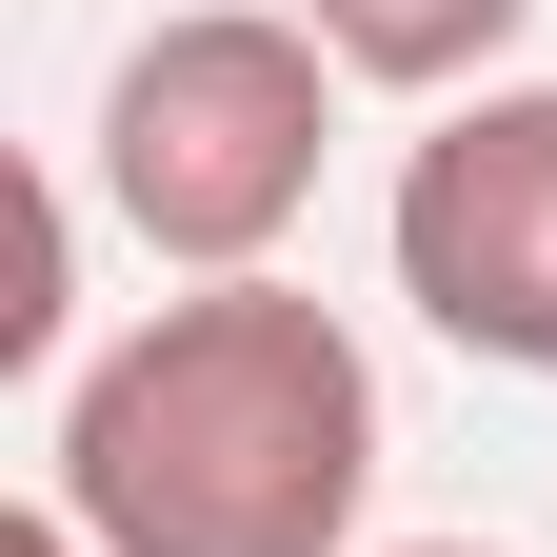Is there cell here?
<instances>
[{
  "mask_svg": "<svg viewBox=\"0 0 557 557\" xmlns=\"http://www.w3.org/2000/svg\"><path fill=\"white\" fill-rule=\"evenodd\" d=\"M40 498L100 557H359L379 359L299 278H180L139 338H100L60 379Z\"/></svg>",
  "mask_w": 557,
  "mask_h": 557,
  "instance_id": "6da1fadb",
  "label": "cell"
},
{
  "mask_svg": "<svg viewBox=\"0 0 557 557\" xmlns=\"http://www.w3.org/2000/svg\"><path fill=\"white\" fill-rule=\"evenodd\" d=\"M319 160H338V60L278 0H180L100 81V199L160 278H278Z\"/></svg>",
  "mask_w": 557,
  "mask_h": 557,
  "instance_id": "7a4b0ae2",
  "label": "cell"
},
{
  "mask_svg": "<svg viewBox=\"0 0 557 557\" xmlns=\"http://www.w3.org/2000/svg\"><path fill=\"white\" fill-rule=\"evenodd\" d=\"M398 299L498 379H557V81H478L398 139Z\"/></svg>",
  "mask_w": 557,
  "mask_h": 557,
  "instance_id": "3957f363",
  "label": "cell"
},
{
  "mask_svg": "<svg viewBox=\"0 0 557 557\" xmlns=\"http://www.w3.org/2000/svg\"><path fill=\"white\" fill-rule=\"evenodd\" d=\"M338 81H379V100H478L498 60L537 40V0H278Z\"/></svg>",
  "mask_w": 557,
  "mask_h": 557,
  "instance_id": "277c9868",
  "label": "cell"
},
{
  "mask_svg": "<svg viewBox=\"0 0 557 557\" xmlns=\"http://www.w3.org/2000/svg\"><path fill=\"white\" fill-rule=\"evenodd\" d=\"M0 359H60V180H21V299H0Z\"/></svg>",
  "mask_w": 557,
  "mask_h": 557,
  "instance_id": "5b68a950",
  "label": "cell"
},
{
  "mask_svg": "<svg viewBox=\"0 0 557 557\" xmlns=\"http://www.w3.org/2000/svg\"><path fill=\"white\" fill-rule=\"evenodd\" d=\"M0 557H100L81 518H60V498H21V537H0Z\"/></svg>",
  "mask_w": 557,
  "mask_h": 557,
  "instance_id": "8992f818",
  "label": "cell"
},
{
  "mask_svg": "<svg viewBox=\"0 0 557 557\" xmlns=\"http://www.w3.org/2000/svg\"><path fill=\"white\" fill-rule=\"evenodd\" d=\"M398 557H498V537H398Z\"/></svg>",
  "mask_w": 557,
  "mask_h": 557,
  "instance_id": "52a82bcc",
  "label": "cell"
}]
</instances>
